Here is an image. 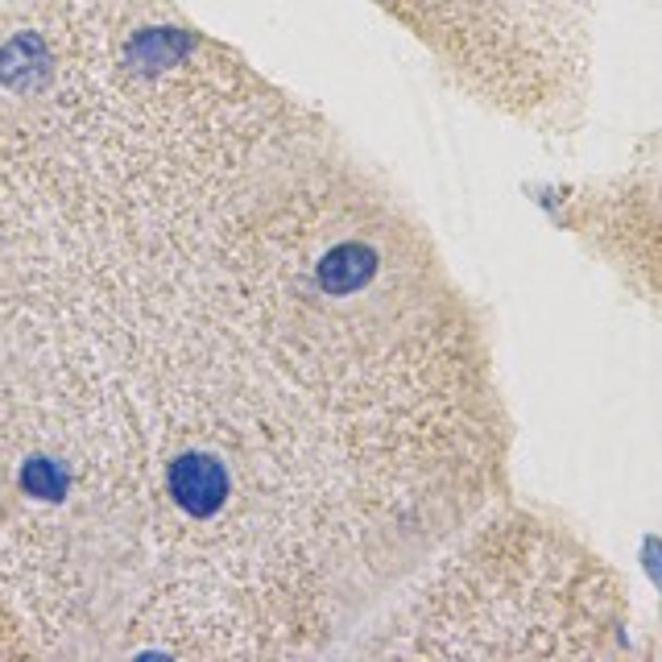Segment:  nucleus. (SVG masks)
Listing matches in <instances>:
<instances>
[{
  "label": "nucleus",
  "mask_w": 662,
  "mask_h": 662,
  "mask_svg": "<svg viewBox=\"0 0 662 662\" xmlns=\"http://www.w3.org/2000/svg\"><path fill=\"white\" fill-rule=\"evenodd\" d=\"M468 294L174 0L0 4V654L315 659L505 489Z\"/></svg>",
  "instance_id": "nucleus-1"
},
{
  "label": "nucleus",
  "mask_w": 662,
  "mask_h": 662,
  "mask_svg": "<svg viewBox=\"0 0 662 662\" xmlns=\"http://www.w3.org/2000/svg\"><path fill=\"white\" fill-rule=\"evenodd\" d=\"M625 646L613 572L535 514H480L356 641L372 659H600Z\"/></svg>",
  "instance_id": "nucleus-2"
},
{
  "label": "nucleus",
  "mask_w": 662,
  "mask_h": 662,
  "mask_svg": "<svg viewBox=\"0 0 662 662\" xmlns=\"http://www.w3.org/2000/svg\"><path fill=\"white\" fill-rule=\"evenodd\" d=\"M476 100L559 124L584 100L604 0H372Z\"/></svg>",
  "instance_id": "nucleus-3"
},
{
  "label": "nucleus",
  "mask_w": 662,
  "mask_h": 662,
  "mask_svg": "<svg viewBox=\"0 0 662 662\" xmlns=\"http://www.w3.org/2000/svg\"><path fill=\"white\" fill-rule=\"evenodd\" d=\"M572 224L629 286L662 298V179H629L579 195Z\"/></svg>",
  "instance_id": "nucleus-4"
},
{
  "label": "nucleus",
  "mask_w": 662,
  "mask_h": 662,
  "mask_svg": "<svg viewBox=\"0 0 662 662\" xmlns=\"http://www.w3.org/2000/svg\"><path fill=\"white\" fill-rule=\"evenodd\" d=\"M646 567H650V576L662 584V542L659 538H650V542H646Z\"/></svg>",
  "instance_id": "nucleus-5"
}]
</instances>
